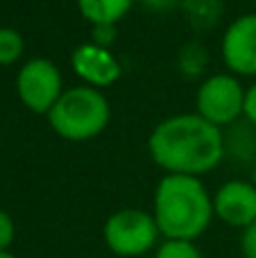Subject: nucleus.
<instances>
[{"instance_id":"21","label":"nucleus","mask_w":256,"mask_h":258,"mask_svg":"<svg viewBox=\"0 0 256 258\" xmlns=\"http://www.w3.org/2000/svg\"><path fill=\"white\" fill-rule=\"evenodd\" d=\"M0 258H18V256L12 254V251H0Z\"/></svg>"},{"instance_id":"4","label":"nucleus","mask_w":256,"mask_h":258,"mask_svg":"<svg viewBox=\"0 0 256 258\" xmlns=\"http://www.w3.org/2000/svg\"><path fill=\"white\" fill-rule=\"evenodd\" d=\"M102 240L111 254L120 258H141L159 247L161 231L152 213L141 209H120L107 218Z\"/></svg>"},{"instance_id":"11","label":"nucleus","mask_w":256,"mask_h":258,"mask_svg":"<svg viewBox=\"0 0 256 258\" xmlns=\"http://www.w3.org/2000/svg\"><path fill=\"white\" fill-rule=\"evenodd\" d=\"M136 0H77L80 14L93 25H116Z\"/></svg>"},{"instance_id":"20","label":"nucleus","mask_w":256,"mask_h":258,"mask_svg":"<svg viewBox=\"0 0 256 258\" xmlns=\"http://www.w3.org/2000/svg\"><path fill=\"white\" fill-rule=\"evenodd\" d=\"M152 12H170L175 7H181V0H139Z\"/></svg>"},{"instance_id":"3","label":"nucleus","mask_w":256,"mask_h":258,"mask_svg":"<svg viewBox=\"0 0 256 258\" xmlns=\"http://www.w3.org/2000/svg\"><path fill=\"white\" fill-rule=\"evenodd\" d=\"M50 127L66 141L84 143L102 134L111 118L104 93L93 86H73L61 93L48 116Z\"/></svg>"},{"instance_id":"6","label":"nucleus","mask_w":256,"mask_h":258,"mask_svg":"<svg viewBox=\"0 0 256 258\" xmlns=\"http://www.w3.org/2000/svg\"><path fill=\"white\" fill-rule=\"evenodd\" d=\"M16 93L30 111L48 116L63 93L61 73L45 57L30 59L23 63L16 75Z\"/></svg>"},{"instance_id":"15","label":"nucleus","mask_w":256,"mask_h":258,"mask_svg":"<svg viewBox=\"0 0 256 258\" xmlns=\"http://www.w3.org/2000/svg\"><path fill=\"white\" fill-rule=\"evenodd\" d=\"M154 258H202V251L190 240H161Z\"/></svg>"},{"instance_id":"5","label":"nucleus","mask_w":256,"mask_h":258,"mask_svg":"<svg viewBox=\"0 0 256 258\" xmlns=\"http://www.w3.org/2000/svg\"><path fill=\"white\" fill-rule=\"evenodd\" d=\"M245 89L236 75H211L198 86L195 113L216 127H229L243 118Z\"/></svg>"},{"instance_id":"17","label":"nucleus","mask_w":256,"mask_h":258,"mask_svg":"<svg viewBox=\"0 0 256 258\" xmlns=\"http://www.w3.org/2000/svg\"><path fill=\"white\" fill-rule=\"evenodd\" d=\"M240 254L243 258H256V222L240 231Z\"/></svg>"},{"instance_id":"18","label":"nucleus","mask_w":256,"mask_h":258,"mask_svg":"<svg viewBox=\"0 0 256 258\" xmlns=\"http://www.w3.org/2000/svg\"><path fill=\"white\" fill-rule=\"evenodd\" d=\"M93 41L91 43L102 45V48H109V43H113L116 39V25H93Z\"/></svg>"},{"instance_id":"9","label":"nucleus","mask_w":256,"mask_h":258,"mask_svg":"<svg viewBox=\"0 0 256 258\" xmlns=\"http://www.w3.org/2000/svg\"><path fill=\"white\" fill-rule=\"evenodd\" d=\"M71 66L75 71V75L82 82H86V86H93V89L111 86L122 75L120 61L111 54V50L102 48V45H95L91 41L77 45L73 50Z\"/></svg>"},{"instance_id":"12","label":"nucleus","mask_w":256,"mask_h":258,"mask_svg":"<svg viewBox=\"0 0 256 258\" xmlns=\"http://www.w3.org/2000/svg\"><path fill=\"white\" fill-rule=\"evenodd\" d=\"M181 12L198 32H209L222 18V0H181Z\"/></svg>"},{"instance_id":"10","label":"nucleus","mask_w":256,"mask_h":258,"mask_svg":"<svg viewBox=\"0 0 256 258\" xmlns=\"http://www.w3.org/2000/svg\"><path fill=\"white\" fill-rule=\"evenodd\" d=\"M225 138V156H236L238 161H254L256 163V127L252 122L236 120L234 125L222 132Z\"/></svg>"},{"instance_id":"19","label":"nucleus","mask_w":256,"mask_h":258,"mask_svg":"<svg viewBox=\"0 0 256 258\" xmlns=\"http://www.w3.org/2000/svg\"><path fill=\"white\" fill-rule=\"evenodd\" d=\"M243 118L252 122L256 127V84L245 89V107H243Z\"/></svg>"},{"instance_id":"14","label":"nucleus","mask_w":256,"mask_h":258,"mask_svg":"<svg viewBox=\"0 0 256 258\" xmlns=\"http://www.w3.org/2000/svg\"><path fill=\"white\" fill-rule=\"evenodd\" d=\"M25 41L14 27H0V66L16 63L23 57Z\"/></svg>"},{"instance_id":"22","label":"nucleus","mask_w":256,"mask_h":258,"mask_svg":"<svg viewBox=\"0 0 256 258\" xmlns=\"http://www.w3.org/2000/svg\"><path fill=\"white\" fill-rule=\"evenodd\" d=\"M252 183L256 186V163H254V177H252Z\"/></svg>"},{"instance_id":"8","label":"nucleus","mask_w":256,"mask_h":258,"mask_svg":"<svg viewBox=\"0 0 256 258\" xmlns=\"http://www.w3.org/2000/svg\"><path fill=\"white\" fill-rule=\"evenodd\" d=\"M213 215L227 227L247 229L256 222V186L240 179L222 183L213 195Z\"/></svg>"},{"instance_id":"1","label":"nucleus","mask_w":256,"mask_h":258,"mask_svg":"<svg viewBox=\"0 0 256 258\" xmlns=\"http://www.w3.org/2000/svg\"><path fill=\"white\" fill-rule=\"evenodd\" d=\"M148 152L166 174H207L225 159L222 129L198 113H179L161 120L148 138Z\"/></svg>"},{"instance_id":"2","label":"nucleus","mask_w":256,"mask_h":258,"mask_svg":"<svg viewBox=\"0 0 256 258\" xmlns=\"http://www.w3.org/2000/svg\"><path fill=\"white\" fill-rule=\"evenodd\" d=\"M152 218L163 240L195 242L216 218L213 195L200 177L166 174L154 190Z\"/></svg>"},{"instance_id":"16","label":"nucleus","mask_w":256,"mask_h":258,"mask_svg":"<svg viewBox=\"0 0 256 258\" xmlns=\"http://www.w3.org/2000/svg\"><path fill=\"white\" fill-rule=\"evenodd\" d=\"M16 238V224L7 211L0 209V251H9Z\"/></svg>"},{"instance_id":"13","label":"nucleus","mask_w":256,"mask_h":258,"mask_svg":"<svg viewBox=\"0 0 256 258\" xmlns=\"http://www.w3.org/2000/svg\"><path fill=\"white\" fill-rule=\"evenodd\" d=\"M209 63V54L207 48L200 43H186L179 52V71L186 77H198L200 73L207 68Z\"/></svg>"},{"instance_id":"7","label":"nucleus","mask_w":256,"mask_h":258,"mask_svg":"<svg viewBox=\"0 0 256 258\" xmlns=\"http://www.w3.org/2000/svg\"><path fill=\"white\" fill-rule=\"evenodd\" d=\"M220 48L231 75H256V14L236 18L222 34Z\"/></svg>"}]
</instances>
